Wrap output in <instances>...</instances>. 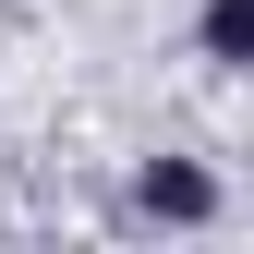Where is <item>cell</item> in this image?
<instances>
[{
  "mask_svg": "<svg viewBox=\"0 0 254 254\" xmlns=\"http://www.w3.org/2000/svg\"><path fill=\"white\" fill-rule=\"evenodd\" d=\"M194 49H206V73H254V0H206Z\"/></svg>",
  "mask_w": 254,
  "mask_h": 254,
  "instance_id": "7a4b0ae2",
  "label": "cell"
},
{
  "mask_svg": "<svg viewBox=\"0 0 254 254\" xmlns=\"http://www.w3.org/2000/svg\"><path fill=\"white\" fill-rule=\"evenodd\" d=\"M218 206H230V194H218L206 157H145V170H133V218H145V230H218Z\"/></svg>",
  "mask_w": 254,
  "mask_h": 254,
  "instance_id": "6da1fadb",
  "label": "cell"
}]
</instances>
